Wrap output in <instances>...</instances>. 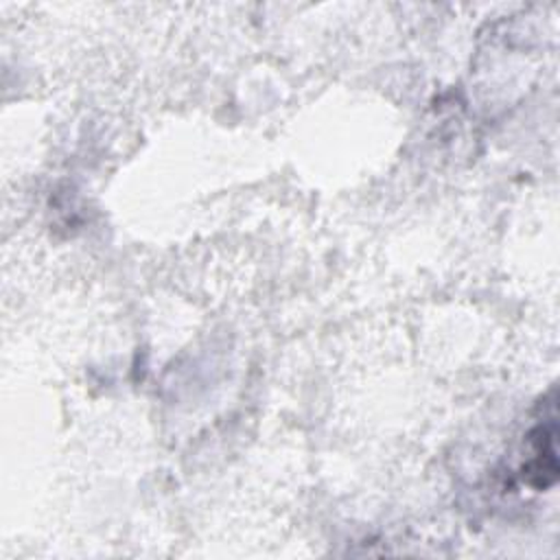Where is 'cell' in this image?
<instances>
[{
    "label": "cell",
    "mask_w": 560,
    "mask_h": 560,
    "mask_svg": "<svg viewBox=\"0 0 560 560\" xmlns=\"http://www.w3.org/2000/svg\"><path fill=\"white\" fill-rule=\"evenodd\" d=\"M532 453L523 466V479L536 490L549 488L558 477V459H556V413L549 420L536 424L527 438Z\"/></svg>",
    "instance_id": "cell-1"
}]
</instances>
